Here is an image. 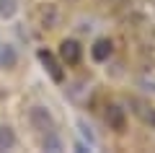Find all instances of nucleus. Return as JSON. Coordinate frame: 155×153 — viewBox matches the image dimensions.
<instances>
[{"label":"nucleus","instance_id":"nucleus-1","mask_svg":"<svg viewBox=\"0 0 155 153\" xmlns=\"http://www.w3.org/2000/svg\"><path fill=\"white\" fill-rule=\"evenodd\" d=\"M28 120H31V125L36 127L39 132H52V130H54L52 117H49V112H47L44 106H34V109L28 112Z\"/></svg>","mask_w":155,"mask_h":153},{"label":"nucleus","instance_id":"nucleus-5","mask_svg":"<svg viewBox=\"0 0 155 153\" xmlns=\"http://www.w3.org/2000/svg\"><path fill=\"white\" fill-rule=\"evenodd\" d=\"M106 122H109L114 130H124V109H119V106H109V112H106Z\"/></svg>","mask_w":155,"mask_h":153},{"label":"nucleus","instance_id":"nucleus-6","mask_svg":"<svg viewBox=\"0 0 155 153\" xmlns=\"http://www.w3.org/2000/svg\"><path fill=\"white\" fill-rule=\"evenodd\" d=\"M13 143H16L13 130H11V127H0V151H8V148H13Z\"/></svg>","mask_w":155,"mask_h":153},{"label":"nucleus","instance_id":"nucleus-7","mask_svg":"<svg viewBox=\"0 0 155 153\" xmlns=\"http://www.w3.org/2000/svg\"><path fill=\"white\" fill-rule=\"evenodd\" d=\"M16 3L18 0H0V16H13L16 13Z\"/></svg>","mask_w":155,"mask_h":153},{"label":"nucleus","instance_id":"nucleus-4","mask_svg":"<svg viewBox=\"0 0 155 153\" xmlns=\"http://www.w3.org/2000/svg\"><path fill=\"white\" fill-rule=\"evenodd\" d=\"M91 55H93V60L104 62L106 57L111 55V42H109V39H98V42L93 44V49H91Z\"/></svg>","mask_w":155,"mask_h":153},{"label":"nucleus","instance_id":"nucleus-2","mask_svg":"<svg viewBox=\"0 0 155 153\" xmlns=\"http://www.w3.org/2000/svg\"><path fill=\"white\" fill-rule=\"evenodd\" d=\"M39 60L44 62V68H47V70H49L52 81H57V83H60L62 78H65V73H62V68L57 65V60H54V57H52V52H47V49H41V52H39Z\"/></svg>","mask_w":155,"mask_h":153},{"label":"nucleus","instance_id":"nucleus-3","mask_svg":"<svg viewBox=\"0 0 155 153\" xmlns=\"http://www.w3.org/2000/svg\"><path fill=\"white\" fill-rule=\"evenodd\" d=\"M62 60L67 62V65H78L80 62V44L78 42H65L62 44Z\"/></svg>","mask_w":155,"mask_h":153}]
</instances>
